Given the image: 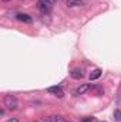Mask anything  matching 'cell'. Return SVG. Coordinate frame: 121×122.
I'll return each mask as SVG.
<instances>
[{"instance_id": "cell-7", "label": "cell", "mask_w": 121, "mask_h": 122, "mask_svg": "<svg viewBox=\"0 0 121 122\" xmlns=\"http://www.w3.org/2000/svg\"><path fill=\"white\" fill-rule=\"evenodd\" d=\"M16 17H17L19 21H23V23H31V17L29 16V14H26V13H19Z\"/></svg>"}, {"instance_id": "cell-2", "label": "cell", "mask_w": 121, "mask_h": 122, "mask_svg": "<svg viewBox=\"0 0 121 122\" xmlns=\"http://www.w3.org/2000/svg\"><path fill=\"white\" fill-rule=\"evenodd\" d=\"M3 102H4V107L7 109H16L17 108V99L13 95H6L4 99H3Z\"/></svg>"}, {"instance_id": "cell-5", "label": "cell", "mask_w": 121, "mask_h": 122, "mask_svg": "<svg viewBox=\"0 0 121 122\" xmlns=\"http://www.w3.org/2000/svg\"><path fill=\"white\" fill-rule=\"evenodd\" d=\"M70 75H71V78H74V80H81V78L84 77V74H83V71H81L80 68H74V70L70 72Z\"/></svg>"}, {"instance_id": "cell-1", "label": "cell", "mask_w": 121, "mask_h": 122, "mask_svg": "<svg viewBox=\"0 0 121 122\" xmlns=\"http://www.w3.org/2000/svg\"><path fill=\"white\" fill-rule=\"evenodd\" d=\"M37 9L43 14H49L53 9V1L51 0H38L37 1Z\"/></svg>"}, {"instance_id": "cell-12", "label": "cell", "mask_w": 121, "mask_h": 122, "mask_svg": "<svg viewBox=\"0 0 121 122\" xmlns=\"http://www.w3.org/2000/svg\"><path fill=\"white\" fill-rule=\"evenodd\" d=\"M4 1H7V0H4Z\"/></svg>"}, {"instance_id": "cell-8", "label": "cell", "mask_w": 121, "mask_h": 122, "mask_svg": "<svg viewBox=\"0 0 121 122\" xmlns=\"http://www.w3.org/2000/svg\"><path fill=\"white\" fill-rule=\"evenodd\" d=\"M100 75H101V70H98V68H95L94 71H91L90 74V80H97V78H100Z\"/></svg>"}, {"instance_id": "cell-6", "label": "cell", "mask_w": 121, "mask_h": 122, "mask_svg": "<svg viewBox=\"0 0 121 122\" xmlns=\"http://www.w3.org/2000/svg\"><path fill=\"white\" fill-rule=\"evenodd\" d=\"M88 90H90V84H83V85H80L78 88H76V91H74V95H81V94L87 92Z\"/></svg>"}, {"instance_id": "cell-10", "label": "cell", "mask_w": 121, "mask_h": 122, "mask_svg": "<svg viewBox=\"0 0 121 122\" xmlns=\"http://www.w3.org/2000/svg\"><path fill=\"white\" fill-rule=\"evenodd\" d=\"M114 119L117 122H121V111L120 109H116L114 111Z\"/></svg>"}, {"instance_id": "cell-4", "label": "cell", "mask_w": 121, "mask_h": 122, "mask_svg": "<svg viewBox=\"0 0 121 122\" xmlns=\"http://www.w3.org/2000/svg\"><path fill=\"white\" fill-rule=\"evenodd\" d=\"M47 91L50 92V94H54V95L59 97V98H63V97H64V92L61 90V87H50Z\"/></svg>"}, {"instance_id": "cell-11", "label": "cell", "mask_w": 121, "mask_h": 122, "mask_svg": "<svg viewBox=\"0 0 121 122\" xmlns=\"http://www.w3.org/2000/svg\"><path fill=\"white\" fill-rule=\"evenodd\" d=\"M7 122H19V121H17L16 118H10V119H9V121H7Z\"/></svg>"}, {"instance_id": "cell-9", "label": "cell", "mask_w": 121, "mask_h": 122, "mask_svg": "<svg viewBox=\"0 0 121 122\" xmlns=\"http://www.w3.org/2000/svg\"><path fill=\"white\" fill-rule=\"evenodd\" d=\"M86 0H67V4L70 6V7H73V6H80V4H83Z\"/></svg>"}, {"instance_id": "cell-3", "label": "cell", "mask_w": 121, "mask_h": 122, "mask_svg": "<svg viewBox=\"0 0 121 122\" xmlns=\"http://www.w3.org/2000/svg\"><path fill=\"white\" fill-rule=\"evenodd\" d=\"M44 121H46V122H71V121H68L67 118H63V117H60V115L47 117V118H44Z\"/></svg>"}]
</instances>
